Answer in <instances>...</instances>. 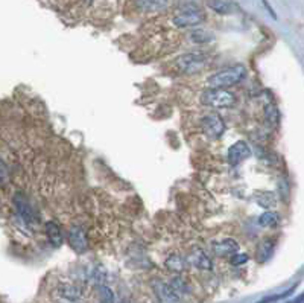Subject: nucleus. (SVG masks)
Instances as JSON below:
<instances>
[{"label": "nucleus", "instance_id": "nucleus-1", "mask_svg": "<svg viewBox=\"0 0 304 303\" xmlns=\"http://www.w3.org/2000/svg\"><path fill=\"white\" fill-rule=\"evenodd\" d=\"M247 78V69L245 66H231L224 70H219L207 78L209 89H228L231 86H236L242 83Z\"/></svg>", "mask_w": 304, "mask_h": 303}, {"label": "nucleus", "instance_id": "nucleus-2", "mask_svg": "<svg viewBox=\"0 0 304 303\" xmlns=\"http://www.w3.org/2000/svg\"><path fill=\"white\" fill-rule=\"evenodd\" d=\"M201 102L210 108H230L236 104V95L227 89H209L202 93Z\"/></svg>", "mask_w": 304, "mask_h": 303}, {"label": "nucleus", "instance_id": "nucleus-3", "mask_svg": "<svg viewBox=\"0 0 304 303\" xmlns=\"http://www.w3.org/2000/svg\"><path fill=\"white\" fill-rule=\"evenodd\" d=\"M207 61H209V58L206 53L190 52V53H184V55L178 56L176 66L184 73H195V72H201L204 69Z\"/></svg>", "mask_w": 304, "mask_h": 303}, {"label": "nucleus", "instance_id": "nucleus-4", "mask_svg": "<svg viewBox=\"0 0 304 303\" xmlns=\"http://www.w3.org/2000/svg\"><path fill=\"white\" fill-rule=\"evenodd\" d=\"M201 130L209 139L217 140L225 133V122L217 113H209L201 119Z\"/></svg>", "mask_w": 304, "mask_h": 303}, {"label": "nucleus", "instance_id": "nucleus-5", "mask_svg": "<svg viewBox=\"0 0 304 303\" xmlns=\"http://www.w3.org/2000/svg\"><path fill=\"white\" fill-rule=\"evenodd\" d=\"M206 20V14L199 9H186L174 17V25L176 28H193Z\"/></svg>", "mask_w": 304, "mask_h": 303}, {"label": "nucleus", "instance_id": "nucleus-6", "mask_svg": "<svg viewBox=\"0 0 304 303\" xmlns=\"http://www.w3.org/2000/svg\"><path fill=\"white\" fill-rule=\"evenodd\" d=\"M250 155H251V148L248 147V144L243 142V140H239V142H236L234 145L228 148L227 158L231 166H237L243 160H247Z\"/></svg>", "mask_w": 304, "mask_h": 303}, {"label": "nucleus", "instance_id": "nucleus-7", "mask_svg": "<svg viewBox=\"0 0 304 303\" xmlns=\"http://www.w3.org/2000/svg\"><path fill=\"white\" fill-rule=\"evenodd\" d=\"M67 239H69V244H70L72 250H75L76 253L83 254V253L87 252V249H88V239H87L86 232L81 227H78V226L72 227L69 230V238Z\"/></svg>", "mask_w": 304, "mask_h": 303}, {"label": "nucleus", "instance_id": "nucleus-8", "mask_svg": "<svg viewBox=\"0 0 304 303\" xmlns=\"http://www.w3.org/2000/svg\"><path fill=\"white\" fill-rule=\"evenodd\" d=\"M152 288L161 303H179V296L172 290V287L163 280L152 282Z\"/></svg>", "mask_w": 304, "mask_h": 303}, {"label": "nucleus", "instance_id": "nucleus-9", "mask_svg": "<svg viewBox=\"0 0 304 303\" xmlns=\"http://www.w3.org/2000/svg\"><path fill=\"white\" fill-rule=\"evenodd\" d=\"M212 249L215 252V254L217 256H233L239 252V244L231 239V238H225V239H220V241H215L212 244Z\"/></svg>", "mask_w": 304, "mask_h": 303}, {"label": "nucleus", "instance_id": "nucleus-10", "mask_svg": "<svg viewBox=\"0 0 304 303\" xmlns=\"http://www.w3.org/2000/svg\"><path fill=\"white\" fill-rule=\"evenodd\" d=\"M187 262H189V265H193L199 270H212V259L207 256L206 252H202V250H193L190 253V256L187 257Z\"/></svg>", "mask_w": 304, "mask_h": 303}, {"label": "nucleus", "instance_id": "nucleus-11", "mask_svg": "<svg viewBox=\"0 0 304 303\" xmlns=\"http://www.w3.org/2000/svg\"><path fill=\"white\" fill-rule=\"evenodd\" d=\"M135 6L143 12H158L168 8V0H134Z\"/></svg>", "mask_w": 304, "mask_h": 303}, {"label": "nucleus", "instance_id": "nucleus-12", "mask_svg": "<svg viewBox=\"0 0 304 303\" xmlns=\"http://www.w3.org/2000/svg\"><path fill=\"white\" fill-rule=\"evenodd\" d=\"M46 233H47L49 242L53 247H59L63 244V232H61V227L56 221H49V223H46Z\"/></svg>", "mask_w": 304, "mask_h": 303}, {"label": "nucleus", "instance_id": "nucleus-13", "mask_svg": "<svg viewBox=\"0 0 304 303\" xmlns=\"http://www.w3.org/2000/svg\"><path fill=\"white\" fill-rule=\"evenodd\" d=\"M254 198L257 201V204L260 207H265V209H272L277 204L275 195L269 191H259V192L254 194Z\"/></svg>", "mask_w": 304, "mask_h": 303}, {"label": "nucleus", "instance_id": "nucleus-14", "mask_svg": "<svg viewBox=\"0 0 304 303\" xmlns=\"http://www.w3.org/2000/svg\"><path fill=\"white\" fill-rule=\"evenodd\" d=\"M166 267L171 270V271H175V273H182L184 270H187L189 267V262L187 259H184L182 256H178V254H172L166 259Z\"/></svg>", "mask_w": 304, "mask_h": 303}, {"label": "nucleus", "instance_id": "nucleus-15", "mask_svg": "<svg viewBox=\"0 0 304 303\" xmlns=\"http://www.w3.org/2000/svg\"><path fill=\"white\" fill-rule=\"evenodd\" d=\"M259 224L261 227H266V229H272V227H277L280 224V215L277 212H272V210H266L263 212L260 216H259Z\"/></svg>", "mask_w": 304, "mask_h": 303}, {"label": "nucleus", "instance_id": "nucleus-16", "mask_svg": "<svg viewBox=\"0 0 304 303\" xmlns=\"http://www.w3.org/2000/svg\"><path fill=\"white\" fill-rule=\"evenodd\" d=\"M190 40L196 45H207L215 40V34L212 31H206V29H195L190 32Z\"/></svg>", "mask_w": 304, "mask_h": 303}, {"label": "nucleus", "instance_id": "nucleus-17", "mask_svg": "<svg viewBox=\"0 0 304 303\" xmlns=\"http://www.w3.org/2000/svg\"><path fill=\"white\" fill-rule=\"evenodd\" d=\"M272 252H274V242L269 241V239L261 241L259 244V247H257V260L261 262V264L263 262H266L271 257Z\"/></svg>", "mask_w": 304, "mask_h": 303}, {"label": "nucleus", "instance_id": "nucleus-18", "mask_svg": "<svg viewBox=\"0 0 304 303\" xmlns=\"http://www.w3.org/2000/svg\"><path fill=\"white\" fill-rule=\"evenodd\" d=\"M15 206H17V209H18L20 215L23 216V219H25V221H28V223H31V221H34V219H35V215H34V212H32L31 206L28 204V201H26V200H23V198L20 197V195H17V197H15Z\"/></svg>", "mask_w": 304, "mask_h": 303}, {"label": "nucleus", "instance_id": "nucleus-19", "mask_svg": "<svg viewBox=\"0 0 304 303\" xmlns=\"http://www.w3.org/2000/svg\"><path fill=\"white\" fill-rule=\"evenodd\" d=\"M209 6L217 14H231L234 11V5L228 0H209Z\"/></svg>", "mask_w": 304, "mask_h": 303}, {"label": "nucleus", "instance_id": "nucleus-20", "mask_svg": "<svg viewBox=\"0 0 304 303\" xmlns=\"http://www.w3.org/2000/svg\"><path fill=\"white\" fill-rule=\"evenodd\" d=\"M59 291V296L61 297H64L70 302H75L81 297V290L76 287V285H72V284H63V285H59L58 288Z\"/></svg>", "mask_w": 304, "mask_h": 303}, {"label": "nucleus", "instance_id": "nucleus-21", "mask_svg": "<svg viewBox=\"0 0 304 303\" xmlns=\"http://www.w3.org/2000/svg\"><path fill=\"white\" fill-rule=\"evenodd\" d=\"M263 114H265V120H266V124L269 127H278V124H280V111L275 105L268 104L265 107V110H263Z\"/></svg>", "mask_w": 304, "mask_h": 303}, {"label": "nucleus", "instance_id": "nucleus-22", "mask_svg": "<svg viewBox=\"0 0 304 303\" xmlns=\"http://www.w3.org/2000/svg\"><path fill=\"white\" fill-rule=\"evenodd\" d=\"M99 297L102 303H114V293L107 285H99Z\"/></svg>", "mask_w": 304, "mask_h": 303}, {"label": "nucleus", "instance_id": "nucleus-23", "mask_svg": "<svg viewBox=\"0 0 304 303\" xmlns=\"http://www.w3.org/2000/svg\"><path fill=\"white\" fill-rule=\"evenodd\" d=\"M169 285L172 287V290H174L176 294L189 293V287H187V284L184 282V279H181V277H175V279H172V282H171Z\"/></svg>", "mask_w": 304, "mask_h": 303}, {"label": "nucleus", "instance_id": "nucleus-24", "mask_svg": "<svg viewBox=\"0 0 304 303\" xmlns=\"http://www.w3.org/2000/svg\"><path fill=\"white\" fill-rule=\"evenodd\" d=\"M247 262H248V254H245V253H236L231 256V264L236 267L247 264Z\"/></svg>", "mask_w": 304, "mask_h": 303}, {"label": "nucleus", "instance_id": "nucleus-25", "mask_svg": "<svg viewBox=\"0 0 304 303\" xmlns=\"http://www.w3.org/2000/svg\"><path fill=\"white\" fill-rule=\"evenodd\" d=\"M292 291H294V288L288 290L286 293H283V294H277V296L265 297V299H261V300H260V302H257V303H271V302H275V300H280V299H285V297H288Z\"/></svg>", "mask_w": 304, "mask_h": 303}, {"label": "nucleus", "instance_id": "nucleus-26", "mask_svg": "<svg viewBox=\"0 0 304 303\" xmlns=\"http://www.w3.org/2000/svg\"><path fill=\"white\" fill-rule=\"evenodd\" d=\"M8 180H9V172H8V168H6V165L3 163V161L0 160V185H5V183H8Z\"/></svg>", "mask_w": 304, "mask_h": 303}, {"label": "nucleus", "instance_id": "nucleus-27", "mask_svg": "<svg viewBox=\"0 0 304 303\" xmlns=\"http://www.w3.org/2000/svg\"><path fill=\"white\" fill-rule=\"evenodd\" d=\"M261 3L263 5H265V8H266V11L271 14V17L274 18V20H277V14H275V11H274V8L269 5V2H268V0H261Z\"/></svg>", "mask_w": 304, "mask_h": 303}]
</instances>
